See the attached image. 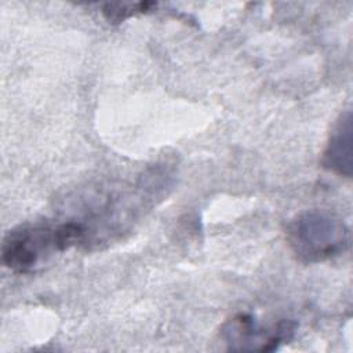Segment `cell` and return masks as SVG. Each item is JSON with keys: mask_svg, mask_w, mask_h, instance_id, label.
Segmentation results:
<instances>
[{"mask_svg": "<svg viewBox=\"0 0 353 353\" xmlns=\"http://www.w3.org/2000/svg\"><path fill=\"white\" fill-rule=\"evenodd\" d=\"M296 330V323L283 319L272 327H261L248 313H237L221 328V336L229 350L273 352L288 342Z\"/></svg>", "mask_w": 353, "mask_h": 353, "instance_id": "3", "label": "cell"}, {"mask_svg": "<svg viewBox=\"0 0 353 353\" xmlns=\"http://www.w3.org/2000/svg\"><path fill=\"white\" fill-rule=\"evenodd\" d=\"M85 232V225L76 221L18 226L3 239L1 261L15 273H29L52 255L81 243Z\"/></svg>", "mask_w": 353, "mask_h": 353, "instance_id": "1", "label": "cell"}, {"mask_svg": "<svg viewBox=\"0 0 353 353\" xmlns=\"http://www.w3.org/2000/svg\"><path fill=\"white\" fill-rule=\"evenodd\" d=\"M291 251L305 263H317L342 254L350 241L349 228L339 218L323 211H305L285 229Z\"/></svg>", "mask_w": 353, "mask_h": 353, "instance_id": "2", "label": "cell"}, {"mask_svg": "<svg viewBox=\"0 0 353 353\" xmlns=\"http://www.w3.org/2000/svg\"><path fill=\"white\" fill-rule=\"evenodd\" d=\"M152 7H156V3H108L102 7V14L110 23H120L130 17L149 11Z\"/></svg>", "mask_w": 353, "mask_h": 353, "instance_id": "5", "label": "cell"}, {"mask_svg": "<svg viewBox=\"0 0 353 353\" xmlns=\"http://www.w3.org/2000/svg\"><path fill=\"white\" fill-rule=\"evenodd\" d=\"M321 164L325 170L345 178L352 176L353 171V127L352 113L346 110L336 120L327 146L323 152Z\"/></svg>", "mask_w": 353, "mask_h": 353, "instance_id": "4", "label": "cell"}]
</instances>
